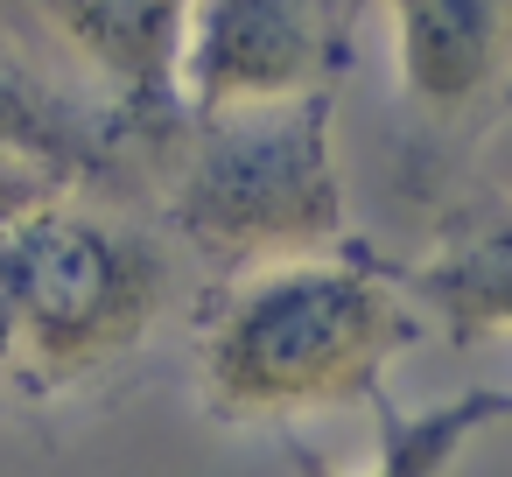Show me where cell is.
<instances>
[{"label": "cell", "mask_w": 512, "mask_h": 477, "mask_svg": "<svg viewBox=\"0 0 512 477\" xmlns=\"http://www.w3.org/2000/svg\"><path fill=\"white\" fill-rule=\"evenodd\" d=\"M8 274V421H57L106 407L141 365L190 337L204 274L148 204L71 190L0 232Z\"/></svg>", "instance_id": "1"}, {"label": "cell", "mask_w": 512, "mask_h": 477, "mask_svg": "<svg viewBox=\"0 0 512 477\" xmlns=\"http://www.w3.org/2000/svg\"><path fill=\"white\" fill-rule=\"evenodd\" d=\"M8 274H0V400H8Z\"/></svg>", "instance_id": "11"}, {"label": "cell", "mask_w": 512, "mask_h": 477, "mask_svg": "<svg viewBox=\"0 0 512 477\" xmlns=\"http://www.w3.org/2000/svg\"><path fill=\"white\" fill-rule=\"evenodd\" d=\"M372 463L365 470H337L316 442L302 435H281V456H288V477H449V463L498 421H512V386H470V393H449L435 407H400L393 393L372 400Z\"/></svg>", "instance_id": "9"}, {"label": "cell", "mask_w": 512, "mask_h": 477, "mask_svg": "<svg viewBox=\"0 0 512 477\" xmlns=\"http://www.w3.org/2000/svg\"><path fill=\"white\" fill-rule=\"evenodd\" d=\"M372 0H190L183 113H239L337 92Z\"/></svg>", "instance_id": "5"}, {"label": "cell", "mask_w": 512, "mask_h": 477, "mask_svg": "<svg viewBox=\"0 0 512 477\" xmlns=\"http://www.w3.org/2000/svg\"><path fill=\"white\" fill-rule=\"evenodd\" d=\"M148 211L204 288L351 246L358 225L337 162V92L190 113L148 183Z\"/></svg>", "instance_id": "3"}, {"label": "cell", "mask_w": 512, "mask_h": 477, "mask_svg": "<svg viewBox=\"0 0 512 477\" xmlns=\"http://www.w3.org/2000/svg\"><path fill=\"white\" fill-rule=\"evenodd\" d=\"M393 50V92L442 162L449 190L512 120V0H372ZM428 190V197H435Z\"/></svg>", "instance_id": "4"}, {"label": "cell", "mask_w": 512, "mask_h": 477, "mask_svg": "<svg viewBox=\"0 0 512 477\" xmlns=\"http://www.w3.org/2000/svg\"><path fill=\"white\" fill-rule=\"evenodd\" d=\"M71 190H78V183H71L64 169H50V162L0 155V232L22 225V218H36L43 204H57V197H71Z\"/></svg>", "instance_id": "10"}, {"label": "cell", "mask_w": 512, "mask_h": 477, "mask_svg": "<svg viewBox=\"0 0 512 477\" xmlns=\"http://www.w3.org/2000/svg\"><path fill=\"white\" fill-rule=\"evenodd\" d=\"M407 295L456 351L512 337V190L456 176L428 197L421 253L400 260Z\"/></svg>", "instance_id": "8"}, {"label": "cell", "mask_w": 512, "mask_h": 477, "mask_svg": "<svg viewBox=\"0 0 512 477\" xmlns=\"http://www.w3.org/2000/svg\"><path fill=\"white\" fill-rule=\"evenodd\" d=\"M29 8L57 36V50L155 148V169H162L169 141L190 120L183 113V29H190V0H29Z\"/></svg>", "instance_id": "7"}, {"label": "cell", "mask_w": 512, "mask_h": 477, "mask_svg": "<svg viewBox=\"0 0 512 477\" xmlns=\"http://www.w3.org/2000/svg\"><path fill=\"white\" fill-rule=\"evenodd\" d=\"M0 155L50 162L78 190L120 204H148L155 183V148L57 50L29 0H0Z\"/></svg>", "instance_id": "6"}, {"label": "cell", "mask_w": 512, "mask_h": 477, "mask_svg": "<svg viewBox=\"0 0 512 477\" xmlns=\"http://www.w3.org/2000/svg\"><path fill=\"white\" fill-rule=\"evenodd\" d=\"M435 323L372 239L204 288L190 323L197 414L239 435H295L316 414L386 400V379Z\"/></svg>", "instance_id": "2"}]
</instances>
